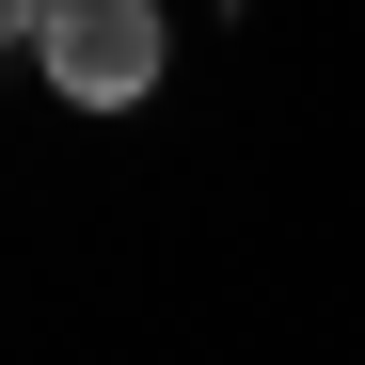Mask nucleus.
Listing matches in <instances>:
<instances>
[{
  "mask_svg": "<svg viewBox=\"0 0 365 365\" xmlns=\"http://www.w3.org/2000/svg\"><path fill=\"white\" fill-rule=\"evenodd\" d=\"M32 32H48V0H0V48H32Z\"/></svg>",
  "mask_w": 365,
  "mask_h": 365,
  "instance_id": "f03ea898",
  "label": "nucleus"
},
{
  "mask_svg": "<svg viewBox=\"0 0 365 365\" xmlns=\"http://www.w3.org/2000/svg\"><path fill=\"white\" fill-rule=\"evenodd\" d=\"M159 0H48V32H32V64H48V96L64 111H128V96H159Z\"/></svg>",
  "mask_w": 365,
  "mask_h": 365,
  "instance_id": "f257e3e1",
  "label": "nucleus"
}]
</instances>
